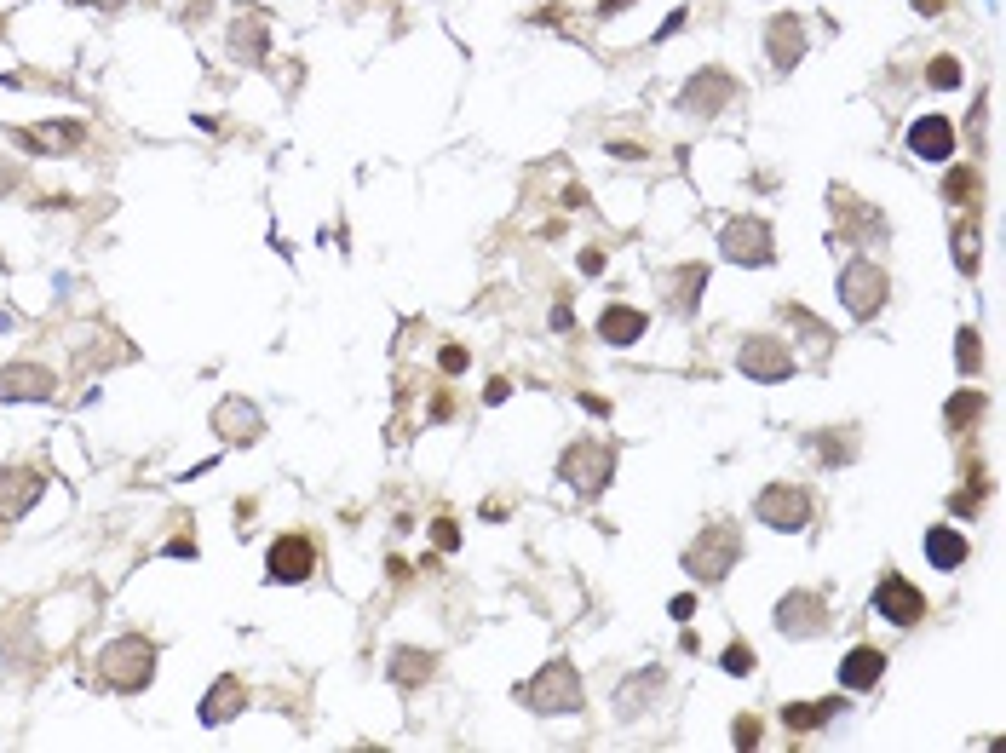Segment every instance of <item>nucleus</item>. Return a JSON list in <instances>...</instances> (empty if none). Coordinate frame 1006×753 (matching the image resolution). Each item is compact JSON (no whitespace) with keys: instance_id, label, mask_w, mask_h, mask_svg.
<instances>
[{"instance_id":"1","label":"nucleus","mask_w":1006,"mask_h":753,"mask_svg":"<svg viewBox=\"0 0 1006 753\" xmlns=\"http://www.w3.org/2000/svg\"><path fill=\"white\" fill-rule=\"evenodd\" d=\"M150 667H156V656H150L144 639H115L98 656V679L110 690H138V685H150Z\"/></svg>"},{"instance_id":"2","label":"nucleus","mask_w":1006,"mask_h":753,"mask_svg":"<svg viewBox=\"0 0 1006 753\" xmlns=\"http://www.w3.org/2000/svg\"><path fill=\"white\" fill-rule=\"evenodd\" d=\"M736 552H742V535H736L731 524H708L696 541H690V552H685V564H690V575L696 581H719V575L736 564Z\"/></svg>"},{"instance_id":"3","label":"nucleus","mask_w":1006,"mask_h":753,"mask_svg":"<svg viewBox=\"0 0 1006 753\" xmlns=\"http://www.w3.org/2000/svg\"><path fill=\"white\" fill-rule=\"evenodd\" d=\"M840 299H846L851 317H874L880 299H886V271L874 259H851L846 276H840Z\"/></svg>"},{"instance_id":"4","label":"nucleus","mask_w":1006,"mask_h":753,"mask_svg":"<svg viewBox=\"0 0 1006 753\" xmlns=\"http://www.w3.org/2000/svg\"><path fill=\"white\" fill-rule=\"evenodd\" d=\"M719 248L736 265H765L771 259V230L759 225V219H731V225L719 230Z\"/></svg>"},{"instance_id":"5","label":"nucleus","mask_w":1006,"mask_h":753,"mask_svg":"<svg viewBox=\"0 0 1006 753\" xmlns=\"http://www.w3.org/2000/svg\"><path fill=\"white\" fill-rule=\"evenodd\" d=\"M759 518H765L771 529H805V518H811V495L794 489V483H771V489L759 495Z\"/></svg>"},{"instance_id":"6","label":"nucleus","mask_w":1006,"mask_h":753,"mask_svg":"<svg viewBox=\"0 0 1006 753\" xmlns=\"http://www.w3.org/2000/svg\"><path fill=\"white\" fill-rule=\"evenodd\" d=\"M529 708H541V713H575V708H581V690H575L570 662L547 667V673L529 685Z\"/></svg>"},{"instance_id":"7","label":"nucleus","mask_w":1006,"mask_h":753,"mask_svg":"<svg viewBox=\"0 0 1006 753\" xmlns=\"http://www.w3.org/2000/svg\"><path fill=\"white\" fill-rule=\"evenodd\" d=\"M874 610H880L886 621H897V627H915L920 610H926V598H920L903 575H886V581L874 587Z\"/></svg>"},{"instance_id":"8","label":"nucleus","mask_w":1006,"mask_h":753,"mask_svg":"<svg viewBox=\"0 0 1006 753\" xmlns=\"http://www.w3.org/2000/svg\"><path fill=\"white\" fill-rule=\"evenodd\" d=\"M736 368H748L754 380H788V374H794V357H788L782 340H748L736 351Z\"/></svg>"},{"instance_id":"9","label":"nucleus","mask_w":1006,"mask_h":753,"mask_svg":"<svg viewBox=\"0 0 1006 753\" xmlns=\"http://www.w3.org/2000/svg\"><path fill=\"white\" fill-rule=\"evenodd\" d=\"M558 472H564V478H570L575 489H587V495H593L598 483L610 478V449H604V443H575L570 455H564V466H558Z\"/></svg>"},{"instance_id":"10","label":"nucleus","mask_w":1006,"mask_h":753,"mask_svg":"<svg viewBox=\"0 0 1006 753\" xmlns=\"http://www.w3.org/2000/svg\"><path fill=\"white\" fill-rule=\"evenodd\" d=\"M46 478L35 466H0V518H18L23 506H35Z\"/></svg>"},{"instance_id":"11","label":"nucleus","mask_w":1006,"mask_h":753,"mask_svg":"<svg viewBox=\"0 0 1006 753\" xmlns=\"http://www.w3.org/2000/svg\"><path fill=\"white\" fill-rule=\"evenodd\" d=\"M317 570V547H311V535H282L271 547V575L276 581H305V575Z\"/></svg>"},{"instance_id":"12","label":"nucleus","mask_w":1006,"mask_h":753,"mask_svg":"<svg viewBox=\"0 0 1006 753\" xmlns=\"http://www.w3.org/2000/svg\"><path fill=\"white\" fill-rule=\"evenodd\" d=\"M777 627H782V633H794V639H811L817 627H828V604H823V598H811V593L782 598V604H777Z\"/></svg>"},{"instance_id":"13","label":"nucleus","mask_w":1006,"mask_h":753,"mask_svg":"<svg viewBox=\"0 0 1006 753\" xmlns=\"http://www.w3.org/2000/svg\"><path fill=\"white\" fill-rule=\"evenodd\" d=\"M909 150H915V156H926V161H943L949 150H955V127H949L943 115H926V121H915V127H909Z\"/></svg>"},{"instance_id":"14","label":"nucleus","mask_w":1006,"mask_h":753,"mask_svg":"<svg viewBox=\"0 0 1006 753\" xmlns=\"http://www.w3.org/2000/svg\"><path fill=\"white\" fill-rule=\"evenodd\" d=\"M880 673H886V656H880L874 644H857L846 662H840V685L846 690H874L880 685Z\"/></svg>"},{"instance_id":"15","label":"nucleus","mask_w":1006,"mask_h":753,"mask_svg":"<svg viewBox=\"0 0 1006 753\" xmlns=\"http://www.w3.org/2000/svg\"><path fill=\"white\" fill-rule=\"evenodd\" d=\"M52 386H58V380H52L46 368H29V363L12 368V374H0V397H52Z\"/></svg>"},{"instance_id":"16","label":"nucleus","mask_w":1006,"mask_h":753,"mask_svg":"<svg viewBox=\"0 0 1006 753\" xmlns=\"http://www.w3.org/2000/svg\"><path fill=\"white\" fill-rule=\"evenodd\" d=\"M598 334H604L610 345H633L644 334V317L633 311V305H610V311L598 317Z\"/></svg>"},{"instance_id":"17","label":"nucleus","mask_w":1006,"mask_h":753,"mask_svg":"<svg viewBox=\"0 0 1006 753\" xmlns=\"http://www.w3.org/2000/svg\"><path fill=\"white\" fill-rule=\"evenodd\" d=\"M725 92H731V81H725L719 69H708V75H696V81H690L685 104H690V110H702V115H708V110H719V104H725Z\"/></svg>"},{"instance_id":"18","label":"nucleus","mask_w":1006,"mask_h":753,"mask_svg":"<svg viewBox=\"0 0 1006 753\" xmlns=\"http://www.w3.org/2000/svg\"><path fill=\"white\" fill-rule=\"evenodd\" d=\"M765 41H771V64L788 69L794 58H800V23H794V18H777L771 29H765Z\"/></svg>"},{"instance_id":"19","label":"nucleus","mask_w":1006,"mask_h":753,"mask_svg":"<svg viewBox=\"0 0 1006 753\" xmlns=\"http://www.w3.org/2000/svg\"><path fill=\"white\" fill-rule=\"evenodd\" d=\"M926 552H932L938 570H955V564L966 558V541L955 535V529H932V535H926Z\"/></svg>"},{"instance_id":"20","label":"nucleus","mask_w":1006,"mask_h":753,"mask_svg":"<svg viewBox=\"0 0 1006 753\" xmlns=\"http://www.w3.org/2000/svg\"><path fill=\"white\" fill-rule=\"evenodd\" d=\"M213 690H219V696H213V702L202 708V719H207V725H225V713L242 708V685H236V679H225V685H213Z\"/></svg>"},{"instance_id":"21","label":"nucleus","mask_w":1006,"mask_h":753,"mask_svg":"<svg viewBox=\"0 0 1006 753\" xmlns=\"http://www.w3.org/2000/svg\"><path fill=\"white\" fill-rule=\"evenodd\" d=\"M219 432H236V437H253V432H259V420H253V409H248V403H225V409H219Z\"/></svg>"},{"instance_id":"22","label":"nucleus","mask_w":1006,"mask_h":753,"mask_svg":"<svg viewBox=\"0 0 1006 753\" xmlns=\"http://www.w3.org/2000/svg\"><path fill=\"white\" fill-rule=\"evenodd\" d=\"M673 276H679V282H673V305H679V311H685V305H696V294H702V276H708V271H702V265H685V271H673Z\"/></svg>"},{"instance_id":"23","label":"nucleus","mask_w":1006,"mask_h":753,"mask_svg":"<svg viewBox=\"0 0 1006 753\" xmlns=\"http://www.w3.org/2000/svg\"><path fill=\"white\" fill-rule=\"evenodd\" d=\"M75 138H81V127H35L29 144H35V150H46V144H52V150H75Z\"/></svg>"},{"instance_id":"24","label":"nucleus","mask_w":1006,"mask_h":753,"mask_svg":"<svg viewBox=\"0 0 1006 753\" xmlns=\"http://www.w3.org/2000/svg\"><path fill=\"white\" fill-rule=\"evenodd\" d=\"M828 713H834V708H828V702H817V708H788V713H782V719H788L794 731H811V725H823Z\"/></svg>"},{"instance_id":"25","label":"nucleus","mask_w":1006,"mask_h":753,"mask_svg":"<svg viewBox=\"0 0 1006 753\" xmlns=\"http://www.w3.org/2000/svg\"><path fill=\"white\" fill-rule=\"evenodd\" d=\"M978 409H984V397H978V391H972V397H955V403H949V420L966 426V420H978Z\"/></svg>"},{"instance_id":"26","label":"nucleus","mask_w":1006,"mask_h":753,"mask_svg":"<svg viewBox=\"0 0 1006 753\" xmlns=\"http://www.w3.org/2000/svg\"><path fill=\"white\" fill-rule=\"evenodd\" d=\"M932 87H961V64H955V58H938V64H932Z\"/></svg>"},{"instance_id":"27","label":"nucleus","mask_w":1006,"mask_h":753,"mask_svg":"<svg viewBox=\"0 0 1006 753\" xmlns=\"http://www.w3.org/2000/svg\"><path fill=\"white\" fill-rule=\"evenodd\" d=\"M725 673H754V650L731 644V650H725Z\"/></svg>"},{"instance_id":"28","label":"nucleus","mask_w":1006,"mask_h":753,"mask_svg":"<svg viewBox=\"0 0 1006 753\" xmlns=\"http://www.w3.org/2000/svg\"><path fill=\"white\" fill-rule=\"evenodd\" d=\"M955 351H961V368H978V334H972V328L955 340Z\"/></svg>"},{"instance_id":"29","label":"nucleus","mask_w":1006,"mask_h":753,"mask_svg":"<svg viewBox=\"0 0 1006 753\" xmlns=\"http://www.w3.org/2000/svg\"><path fill=\"white\" fill-rule=\"evenodd\" d=\"M955 259H961L966 271H972V265H978V242H972V236H966V230H961V236H955Z\"/></svg>"},{"instance_id":"30","label":"nucleus","mask_w":1006,"mask_h":753,"mask_svg":"<svg viewBox=\"0 0 1006 753\" xmlns=\"http://www.w3.org/2000/svg\"><path fill=\"white\" fill-rule=\"evenodd\" d=\"M972 190H978V179H972V173H949V196H955V202H961V196H972Z\"/></svg>"},{"instance_id":"31","label":"nucleus","mask_w":1006,"mask_h":753,"mask_svg":"<svg viewBox=\"0 0 1006 753\" xmlns=\"http://www.w3.org/2000/svg\"><path fill=\"white\" fill-rule=\"evenodd\" d=\"M426 667H432V662H426V656H403V662H397V679H409V673H414V679H420Z\"/></svg>"},{"instance_id":"32","label":"nucleus","mask_w":1006,"mask_h":753,"mask_svg":"<svg viewBox=\"0 0 1006 753\" xmlns=\"http://www.w3.org/2000/svg\"><path fill=\"white\" fill-rule=\"evenodd\" d=\"M736 742H742V748H754V742H759V719H742V725H736Z\"/></svg>"},{"instance_id":"33","label":"nucleus","mask_w":1006,"mask_h":753,"mask_svg":"<svg viewBox=\"0 0 1006 753\" xmlns=\"http://www.w3.org/2000/svg\"><path fill=\"white\" fill-rule=\"evenodd\" d=\"M12 179H18V167H6V161H0V190H12Z\"/></svg>"},{"instance_id":"34","label":"nucleus","mask_w":1006,"mask_h":753,"mask_svg":"<svg viewBox=\"0 0 1006 753\" xmlns=\"http://www.w3.org/2000/svg\"><path fill=\"white\" fill-rule=\"evenodd\" d=\"M98 6H121V0H98Z\"/></svg>"},{"instance_id":"35","label":"nucleus","mask_w":1006,"mask_h":753,"mask_svg":"<svg viewBox=\"0 0 1006 753\" xmlns=\"http://www.w3.org/2000/svg\"><path fill=\"white\" fill-rule=\"evenodd\" d=\"M0 328H6V317H0Z\"/></svg>"}]
</instances>
